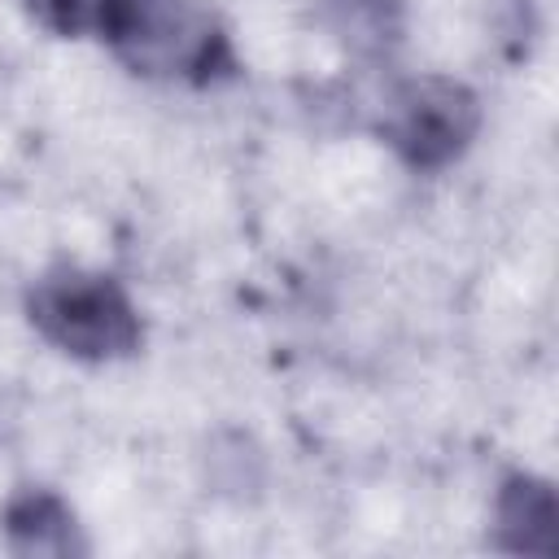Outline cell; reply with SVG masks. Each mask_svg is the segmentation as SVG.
<instances>
[{
	"mask_svg": "<svg viewBox=\"0 0 559 559\" xmlns=\"http://www.w3.org/2000/svg\"><path fill=\"white\" fill-rule=\"evenodd\" d=\"M100 39L148 79L214 83L236 70L218 17L197 0H114Z\"/></svg>",
	"mask_w": 559,
	"mask_h": 559,
	"instance_id": "6da1fadb",
	"label": "cell"
},
{
	"mask_svg": "<svg viewBox=\"0 0 559 559\" xmlns=\"http://www.w3.org/2000/svg\"><path fill=\"white\" fill-rule=\"evenodd\" d=\"M26 314L44 341L87 362L127 358L144 341L140 314L122 293V284L96 271H74V266L48 271L26 293Z\"/></svg>",
	"mask_w": 559,
	"mask_h": 559,
	"instance_id": "7a4b0ae2",
	"label": "cell"
},
{
	"mask_svg": "<svg viewBox=\"0 0 559 559\" xmlns=\"http://www.w3.org/2000/svg\"><path fill=\"white\" fill-rule=\"evenodd\" d=\"M384 140L415 170H441L467 153L480 131V100L467 83L445 74H419L389 92Z\"/></svg>",
	"mask_w": 559,
	"mask_h": 559,
	"instance_id": "3957f363",
	"label": "cell"
},
{
	"mask_svg": "<svg viewBox=\"0 0 559 559\" xmlns=\"http://www.w3.org/2000/svg\"><path fill=\"white\" fill-rule=\"evenodd\" d=\"M559 498L550 480L507 476L498 489V546L511 555H555Z\"/></svg>",
	"mask_w": 559,
	"mask_h": 559,
	"instance_id": "277c9868",
	"label": "cell"
},
{
	"mask_svg": "<svg viewBox=\"0 0 559 559\" xmlns=\"http://www.w3.org/2000/svg\"><path fill=\"white\" fill-rule=\"evenodd\" d=\"M4 533L13 555H83L87 542L79 537L74 511L48 493V489H26L9 502L4 511Z\"/></svg>",
	"mask_w": 559,
	"mask_h": 559,
	"instance_id": "5b68a950",
	"label": "cell"
},
{
	"mask_svg": "<svg viewBox=\"0 0 559 559\" xmlns=\"http://www.w3.org/2000/svg\"><path fill=\"white\" fill-rule=\"evenodd\" d=\"M332 35L362 57H380L402 39V0H323Z\"/></svg>",
	"mask_w": 559,
	"mask_h": 559,
	"instance_id": "8992f818",
	"label": "cell"
},
{
	"mask_svg": "<svg viewBox=\"0 0 559 559\" xmlns=\"http://www.w3.org/2000/svg\"><path fill=\"white\" fill-rule=\"evenodd\" d=\"M26 9L57 35H105L114 0H26Z\"/></svg>",
	"mask_w": 559,
	"mask_h": 559,
	"instance_id": "52a82bcc",
	"label": "cell"
}]
</instances>
